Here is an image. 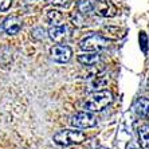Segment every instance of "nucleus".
<instances>
[{
    "mask_svg": "<svg viewBox=\"0 0 149 149\" xmlns=\"http://www.w3.org/2000/svg\"><path fill=\"white\" fill-rule=\"evenodd\" d=\"M111 101H113V95H111L110 91H95L85 102V109L87 111H101L106 106H109L111 104Z\"/></svg>",
    "mask_w": 149,
    "mask_h": 149,
    "instance_id": "nucleus-1",
    "label": "nucleus"
},
{
    "mask_svg": "<svg viewBox=\"0 0 149 149\" xmlns=\"http://www.w3.org/2000/svg\"><path fill=\"white\" fill-rule=\"evenodd\" d=\"M109 46V40L105 36L91 32L79 42V47L87 52H100Z\"/></svg>",
    "mask_w": 149,
    "mask_h": 149,
    "instance_id": "nucleus-2",
    "label": "nucleus"
},
{
    "mask_svg": "<svg viewBox=\"0 0 149 149\" xmlns=\"http://www.w3.org/2000/svg\"><path fill=\"white\" fill-rule=\"evenodd\" d=\"M86 140V134L79 130H59L58 133L54 134V141L58 145L62 146H70L75 144H82Z\"/></svg>",
    "mask_w": 149,
    "mask_h": 149,
    "instance_id": "nucleus-3",
    "label": "nucleus"
},
{
    "mask_svg": "<svg viewBox=\"0 0 149 149\" xmlns=\"http://www.w3.org/2000/svg\"><path fill=\"white\" fill-rule=\"evenodd\" d=\"M71 125L79 129L93 128L97 125V118L94 117L90 111H79L71 118Z\"/></svg>",
    "mask_w": 149,
    "mask_h": 149,
    "instance_id": "nucleus-4",
    "label": "nucleus"
},
{
    "mask_svg": "<svg viewBox=\"0 0 149 149\" xmlns=\"http://www.w3.org/2000/svg\"><path fill=\"white\" fill-rule=\"evenodd\" d=\"M93 12L102 17H113L117 15L118 10L109 0H97V1H94Z\"/></svg>",
    "mask_w": 149,
    "mask_h": 149,
    "instance_id": "nucleus-5",
    "label": "nucleus"
},
{
    "mask_svg": "<svg viewBox=\"0 0 149 149\" xmlns=\"http://www.w3.org/2000/svg\"><path fill=\"white\" fill-rule=\"evenodd\" d=\"M50 54H51V58L55 62L66 63V62H69L71 55H73V50L66 45H56L54 47H51Z\"/></svg>",
    "mask_w": 149,
    "mask_h": 149,
    "instance_id": "nucleus-6",
    "label": "nucleus"
},
{
    "mask_svg": "<svg viewBox=\"0 0 149 149\" xmlns=\"http://www.w3.org/2000/svg\"><path fill=\"white\" fill-rule=\"evenodd\" d=\"M49 36L54 42L59 43V45H65L67 40L70 39V30L66 26H52L49 30Z\"/></svg>",
    "mask_w": 149,
    "mask_h": 149,
    "instance_id": "nucleus-7",
    "label": "nucleus"
},
{
    "mask_svg": "<svg viewBox=\"0 0 149 149\" xmlns=\"http://www.w3.org/2000/svg\"><path fill=\"white\" fill-rule=\"evenodd\" d=\"M23 26V20L22 17L16 16V15H11V16L6 17L3 22V30L10 35H15L22 30Z\"/></svg>",
    "mask_w": 149,
    "mask_h": 149,
    "instance_id": "nucleus-8",
    "label": "nucleus"
},
{
    "mask_svg": "<svg viewBox=\"0 0 149 149\" xmlns=\"http://www.w3.org/2000/svg\"><path fill=\"white\" fill-rule=\"evenodd\" d=\"M102 36L108 39V40H118L122 39L126 35V28L114 27V26H108V27L102 28Z\"/></svg>",
    "mask_w": 149,
    "mask_h": 149,
    "instance_id": "nucleus-9",
    "label": "nucleus"
},
{
    "mask_svg": "<svg viewBox=\"0 0 149 149\" xmlns=\"http://www.w3.org/2000/svg\"><path fill=\"white\" fill-rule=\"evenodd\" d=\"M136 114H139L140 117H144L149 120V100L148 98H139L133 105Z\"/></svg>",
    "mask_w": 149,
    "mask_h": 149,
    "instance_id": "nucleus-10",
    "label": "nucleus"
},
{
    "mask_svg": "<svg viewBox=\"0 0 149 149\" xmlns=\"http://www.w3.org/2000/svg\"><path fill=\"white\" fill-rule=\"evenodd\" d=\"M139 141L142 149H149V124L142 125L139 129Z\"/></svg>",
    "mask_w": 149,
    "mask_h": 149,
    "instance_id": "nucleus-11",
    "label": "nucleus"
},
{
    "mask_svg": "<svg viewBox=\"0 0 149 149\" xmlns=\"http://www.w3.org/2000/svg\"><path fill=\"white\" fill-rule=\"evenodd\" d=\"M100 55L97 52H93V54H83V55L78 56V62L82 63L83 66H94L100 62Z\"/></svg>",
    "mask_w": 149,
    "mask_h": 149,
    "instance_id": "nucleus-12",
    "label": "nucleus"
},
{
    "mask_svg": "<svg viewBox=\"0 0 149 149\" xmlns=\"http://www.w3.org/2000/svg\"><path fill=\"white\" fill-rule=\"evenodd\" d=\"M47 19L49 22L51 23L52 26H62L63 23V15L59 12V11H55V10H51L49 11V14H47Z\"/></svg>",
    "mask_w": 149,
    "mask_h": 149,
    "instance_id": "nucleus-13",
    "label": "nucleus"
},
{
    "mask_svg": "<svg viewBox=\"0 0 149 149\" xmlns=\"http://www.w3.org/2000/svg\"><path fill=\"white\" fill-rule=\"evenodd\" d=\"M93 8H94L93 0H81L79 3H78V11L82 15H87V14H90V12H93Z\"/></svg>",
    "mask_w": 149,
    "mask_h": 149,
    "instance_id": "nucleus-14",
    "label": "nucleus"
},
{
    "mask_svg": "<svg viewBox=\"0 0 149 149\" xmlns=\"http://www.w3.org/2000/svg\"><path fill=\"white\" fill-rule=\"evenodd\" d=\"M31 34H32V38L36 39V40H43V39H46L47 36H49V34H46L45 28H42V27L34 28Z\"/></svg>",
    "mask_w": 149,
    "mask_h": 149,
    "instance_id": "nucleus-15",
    "label": "nucleus"
},
{
    "mask_svg": "<svg viewBox=\"0 0 149 149\" xmlns=\"http://www.w3.org/2000/svg\"><path fill=\"white\" fill-rule=\"evenodd\" d=\"M12 4V0H0V11H8Z\"/></svg>",
    "mask_w": 149,
    "mask_h": 149,
    "instance_id": "nucleus-16",
    "label": "nucleus"
},
{
    "mask_svg": "<svg viewBox=\"0 0 149 149\" xmlns=\"http://www.w3.org/2000/svg\"><path fill=\"white\" fill-rule=\"evenodd\" d=\"M46 1L50 4H54V6H65L69 0H46Z\"/></svg>",
    "mask_w": 149,
    "mask_h": 149,
    "instance_id": "nucleus-17",
    "label": "nucleus"
},
{
    "mask_svg": "<svg viewBox=\"0 0 149 149\" xmlns=\"http://www.w3.org/2000/svg\"><path fill=\"white\" fill-rule=\"evenodd\" d=\"M130 149H137V148H130Z\"/></svg>",
    "mask_w": 149,
    "mask_h": 149,
    "instance_id": "nucleus-18",
    "label": "nucleus"
}]
</instances>
